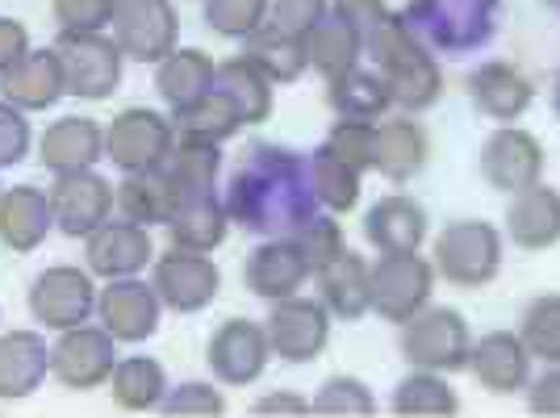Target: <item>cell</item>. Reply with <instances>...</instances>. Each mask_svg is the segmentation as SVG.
I'll use <instances>...</instances> for the list:
<instances>
[{"label": "cell", "mask_w": 560, "mask_h": 418, "mask_svg": "<svg viewBox=\"0 0 560 418\" xmlns=\"http://www.w3.org/2000/svg\"><path fill=\"white\" fill-rule=\"evenodd\" d=\"M222 201L231 213V227L256 239H289L323 209L310 185V160L280 142L243 147Z\"/></svg>", "instance_id": "cell-1"}, {"label": "cell", "mask_w": 560, "mask_h": 418, "mask_svg": "<svg viewBox=\"0 0 560 418\" xmlns=\"http://www.w3.org/2000/svg\"><path fill=\"white\" fill-rule=\"evenodd\" d=\"M401 18L435 55H472L490 47L502 25V0H406Z\"/></svg>", "instance_id": "cell-2"}, {"label": "cell", "mask_w": 560, "mask_h": 418, "mask_svg": "<svg viewBox=\"0 0 560 418\" xmlns=\"http://www.w3.org/2000/svg\"><path fill=\"white\" fill-rule=\"evenodd\" d=\"M502 259H506V234L481 218L447 222L431 247L435 272L456 289H481V285L498 280Z\"/></svg>", "instance_id": "cell-3"}, {"label": "cell", "mask_w": 560, "mask_h": 418, "mask_svg": "<svg viewBox=\"0 0 560 418\" xmlns=\"http://www.w3.org/2000/svg\"><path fill=\"white\" fill-rule=\"evenodd\" d=\"M397 348L410 369L431 372H460L468 369V351H472V330L465 314L452 305H422L419 314H410L397 330Z\"/></svg>", "instance_id": "cell-4"}, {"label": "cell", "mask_w": 560, "mask_h": 418, "mask_svg": "<svg viewBox=\"0 0 560 418\" xmlns=\"http://www.w3.org/2000/svg\"><path fill=\"white\" fill-rule=\"evenodd\" d=\"M435 264L422 252H376L369 264V285H373V314L385 323H406L410 314H419L435 293Z\"/></svg>", "instance_id": "cell-5"}, {"label": "cell", "mask_w": 560, "mask_h": 418, "mask_svg": "<svg viewBox=\"0 0 560 418\" xmlns=\"http://www.w3.org/2000/svg\"><path fill=\"white\" fill-rule=\"evenodd\" d=\"M55 50H59V63H63V80H68L71 96L105 101V96L117 93L126 55H121V47H117L114 38H105L101 30L96 34L63 30Z\"/></svg>", "instance_id": "cell-6"}, {"label": "cell", "mask_w": 560, "mask_h": 418, "mask_svg": "<svg viewBox=\"0 0 560 418\" xmlns=\"http://www.w3.org/2000/svg\"><path fill=\"white\" fill-rule=\"evenodd\" d=\"M151 285H155V293L167 310L201 314L222 293V268L210 259V252L167 247L164 256L151 259Z\"/></svg>", "instance_id": "cell-7"}, {"label": "cell", "mask_w": 560, "mask_h": 418, "mask_svg": "<svg viewBox=\"0 0 560 418\" xmlns=\"http://www.w3.org/2000/svg\"><path fill=\"white\" fill-rule=\"evenodd\" d=\"M96 293L101 289L93 285L89 268L55 264L47 272H38L30 285V314L47 330H71L96 314Z\"/></svg>", "instance_id": "cell-8"}, {"label": "cell", "mask_w": 560, "mask_h": 418, "mask_svg": "<svg viewBox=\"0 0 560 418\" xmlns=\"http://www.w3.org/2000/svg\"><path fill=\"white\" fill-rule=\"evenodd\" d=\"M268 344L280 364H305V360H318L330 344V310L323 305V298H280L272 302L268 314Z\"/></svg>", "instance_id": "cell-9"}, {"label": "cell", "mask_w": 560, "mask_h": 418, "mask_svg": "<svg viewBox=\"0 0 560 418\" xmlns=\"http://www.w3.org/2000/svg\"><path fill=\"white\" fill-rule=\"evenodd\" d=\"M172 147H176V126H172V117L155 114V109H121L105 126V155L121 172L164 167Z\"/></svg>", "instance_id": "cell-10"}, {"label": "cell", "mask_w": 560, "mask_h": 418, "mask_svg": "<svg viewBox=\"0 0 560 418\" xmlns=\"http://www.w3.org/2000/svg\"><path fill=\"white\" fill-rule=\"evenodd\" d=\"M117 339L105 326H71L59 330V344L50 348V376L68 390H96L117 369Z\"/></svg>", "instance_id": "cell-11"}, {"label": "cell", "mask_w": 560, "mask_h": 418, "mask_svg": "<svg viewBox=\"0 0 560 418\" xmlns=\"http://www.w3.org/2000/svg\"><path fill=\"white\" fill-rule=\"evenodd\" d=\"M481 176H486V185L506 197L539 185L544 181V142L532 130L502 121L498 130H490V139L481 142Z\"/></svg>", "instance_id": "cell-12"}, {"label": "cell", "mask_w": 560, "mask_h": 418, "mask_svg": "<svg viewBox=\"0 0 560 418\" xmlns=\"http://www.w3.org/2000/svg\"><path fill=\"white\" fill-rule=\"evenodd\" d=\"M109 25L121 55L139 63H160L167 50H176V38H180L172 0H117Z\"/></svg>", "instance_id": "cell-13"}, {"label": "cell", "mask_w": 560, "mask_h": 418, "mask_svg": "<svg viewBox=\"0 0 560 418\" xmlns=\"http://www.w3.org/2000/svg\"><path fill=\"white\" fill-rule=\"evenodd\" d=\"M96 314H101V326L114 335L117 344H142L160 330L164 302H160L151 280L117 277L105 280V289L96 293Z\"/></svg>", "instance_id": "cell-14"}, {"label": "cell", "mask_w": 560, "mask_h": 418, "mask_svg": "<svg viewBox=\"0 0 560 418\" xmlns=\"http://www.w3.org/2000/svg\"><path fill=\"white\" fill-rule=\"evenodd\" d=\"M50 209H55V227L68 239H89L101 222L114 218V185L93 167L59 172L50 185Z\"/></svg>", "instance_id": "cell-15"}, {"label": "cell", "mask_w": 560, "mask_h": 418, "mask_svg": "<svg viewBox=\"0 0 560 418\" xmlns=\"http://www.w3.org/2000/svg\"><path fill=\"white\" fill-rule=\"evenodd\" d=\"M272 360V344H268V330L252 318H226V323L213 330L210 348H206V364L222 385H252L264 376Z\"/></svg>", "instance_id": "cell-16"}, {"label": "cell", "mask_w": 560, "mask_h": 418, "mask_svg": "<svg viewBox=\"0 0 560 418\" xmlns=\"http://www.w3.org/2000/svg\"><path fill=\"white\" fill-rule=\"evenodd\" d=\"M468 372L490 394H523L532 372H536V356L527 351L518 330H486L481 339H472Z\"/></svg>", "instance_id": "cell-17"}, {"label": "cell", "mask_w": 560, "mask_h": 418, "mask_svg": "<svg viewBox=\"0 0 560 418\" xmlns=\"http://www.w3.org/2000/svg\"><path fill=\"white\" fill-rule=\"evenodd\" d=\"M84 259H89V272L101 280L139 277L142 268L155 259V243H151V231L139 222L109 218L84 239Z\"/></svg>", "instance_id": "cell-18"}, {"label": "cell", "mask_w": 560, "mask_h": 418, "mask_svg": "<svg viewBox=\"0 0 560 418\" xmlns=\"http://www.w3.org/2000/svg\"><path fill=\"white\" fill-rule=\"evenodd\" d=\"M468 101L490 121H518L536 101V84L527 80V71L506 59H481L468 71Z\"/></svg>", "instance_id": "cell-19"}, {"label": "cell", "mask_w": 560, "mask_h": 418, "mask_svg": "<svg viewBox=\"0 0 560 418\" xmlns=\"http://www.w3.org/2000/svg\"><path fill=\"white\" fill-rule=\"evenodd\" d=\"M63 93H68V80H63V63H59L55 47H30L13 68L0 76V96L9 105L25 109V114H43Z\"/></svg>", "instance_id": "cell-20"}, {"label": "cell", "mask_w": 560, "mask_h": 418, "mask_svg": "<svg viewBox=\"0 0 560 418\" xmlns=\"http://www.w3.org/2000/svg\"><path fill=\"white\" fill-rule=\"evenodd\" d=\"M167 239L172 247H188V252H218L231 234V213L222 193H185L172 197V213H167Z\"/></svg>", "instance_id": "cell-21"}, {"label": "cell", "mask_w": 560, "mask_h": 418, "mask_svg": "<svg viewBox=\"0 0 560 418\" xmlns=\"http://www.w3.org/2000/svg\"><path fill=\"white\" fill-rule=\"evenodd\" d=\"M314 277L305 256L298 252L293 239H264L256 252L243 264V285L247 293H256L264 302H280V298H293L302 293V285Z\"/></svg>", "instance_id": "cell-22"}, {"label": "cell", "mask_w": 560, "mask_h": 418, "mask_svg": "<svg viewBox=\"0 0 560 418\" xmlns=\"http://www.w3.org/2000/svg\"><path fill=\"white\" fill-rule=\"evenodd\" d=\"M431 160V139L415 114H394L376 121V155L373 172H381L389 185L415 181Z\"/></svg>", "instance_id": "cell-23"}, {"label": "cell", "mask_w": 560, "mask_h": 418, "mask_svg": "<svg viewBox=\"0 0 560 418\" xmlns=\"http://www.w3.org/2000/svg\"><path fill=\"white\" fill-rule=\"evenodd\" d=\"M506 239L518 252H548L560 243V188L532 185L506 206Z\"/></svg>", "instance_id": "cell-24"}, {"label": "cell", "mask_w": 560, "mask_h": 418, "mask_svg": "<svg viewBox=\"0 0 560 418\" xmlns=\"http://www.w3.org/2000/svg\"><path fill=\"white\" fill-rule=\"evenodd\" d=\"M427 234H431V218L406 193H389L364 213V239L376 252H419Z\"/></svg>", "instance_id": "cell-25"}, {"label": "cell", "mask_w": 560, "mask_h": 418, "mask_svg": "<svg viewBox=\"0 0 560 418\" xmlns=\"http://www.w3.org/2000/svg\"><path fill=\"white\" fill-rule=\"evenodd\" d=\"M385 76V84H389V96H394V109L401 114H427L440 93H444V71H440V59H435V50L410 47L406 55H397L389 59L385 68H376Z\"/></svg>", "instance_id": "cell-26"}, {"label": "cell", "mask_w": 560, "mask_h": 418, "mask_svg": "<svg viewBox=\"0 0 560 418\" xmlns=\"http://www.w3.org/2000/svg\"><path fill=\"white\" fill-rule=\"evenodd\" d=\"M55 231L50 193L34 185H13L0 193V243L9 252H34Z\"/></svg>", "instance_id": "cell-27"}, {"label": "cell", "mask_w": 560, "mask_h": 418, "mask_svg": "<svg viewBox=\"0 0 560 418\" xmlns=\"http://www.w3.org/2000/svg\"><path fill=\"white\" fill-rule=\"evenodd\" d=\"M318 289H323V305L330 310V318L355 323L364 314H373V285H369V259L360 252L343 247L339 256L323 264L318 272Z\"/></svg>", "instance_id": "cell-28"}, {"label": "cell", "mask_w": 560, "mask_h": 418, "mask_svg": "<svg viewBox=\"0 0 560 418\" xmlns=\"http://www.w3.org/2000/svg\"><path fill=\"white\" fill-rule=\"evenodd\" d=\"M101 155H105V126L93 121V117H80V114L59 117L55 126L43 130V139H38V160L55 176L59 172H75V167H93Z\"/></svg>", "instance_id": "cell-29"}, {"label": "cell", "mask_w": 560, "mask_h": 418, "mask_svg": "<svg viewBox=\"0 0 560 418\" xmlns=\"http://www.w3.org/2000/svg\"><path fill=\"white\" fill-rule=\"evenodd\" d=\"M50 372V348L38 330L0 335V397H30Z\"/></svg>", "instance_id": "cell-30"}, {"label": "cell", "mask_w": 560, "mask_h": 418, "mask_svg": "<svg viewBox=\"0 0 560 418\" xmlns=\"http://www.w3.org/2000/svg\"><path fill=\"white\" fill-rule=\"evenodd\" d=\"M213 76H218V63L206 50L176 47L155 63V93L167 101V109H185L210 93Z\"/></svg>", "instance_id": "cell-31"}, {"label": "cell", "mask_w": 560, "mask_h": 418, "mask_svg": "<svg viewBox=\"0 0 560 418\" xmlns=\"http://www.w3.org/2000/svg\"><path fill=\"white\" fill-rule=\"evenodd\" d=\"M243 59H252L272 84H293L310 71V59H305V38L280 30V25L264 22L259 30H252L243 38Z\"/></svg>", "instance_id": "cell-32"}, {"label": "cell", "mask_w": 560, "mask_h": 418, "mask_svg": "<svg viewBox=\"0 0 560 418\" xmlns=\"http://www.w3.org/2000/svg\"><path fill=\"white\" fill-rule=\"evenodd\" d=\"M213 89L231 101L243 126H259V121H268V114H272V80L252 59H243V55L218 63Z\"/></svg>", "instance_id": "cell-33"}, {"label": "cell", "mask_w": 560, "mask_h": 418, "mask_svg": "<svg viewBox=\"0 0 560 418\" xmlns=\"http://www.w3.org/2000/svg\"><path fill=\"white\" fill-rule=\"evenodd\" d=\"M327 105L335 109V117H360V121H381L394 109V96L381 71L351 68L343 76L327 80Z\"/></svg>", "instance_id": "cell-34"}, {"label": "cell", "mask_w": 560, "mask_h": 418, "mask_svg": "<svg viewBox=\"0 0 560 418\" xmlns=\"http://www.w3.org/2000/svg\"><path fill=\"white\" fill-rule=\"evenodd\" d=\"M389 410L401 418H447L460 410V397L452 390L447 372L410 369V376H401L394 385Z\"/></svg>", "instance_id": "cell-35"}, {"label": "cell", "mask_w": 560, "mask_h": 418, "mask_svg": "<svg viewBox=\"0 0 560 418\" xmlns=\"http://www.w3.org/2000/svg\"><path fill=\"white\" fill-rule=\"evenodd\" d=\"M305 59H310V68L318 71L323 80H335V76H343V71L360 68V59H364V38H360L348 22H339L335 13H327L323 22L305 34Z\"/></svg>", "instance_id": "cell-36"}, {"label": "cell", "mask_w": 560, "mask_h": 418, "mask_svg": "<svg viewBox=\"0 0 560 418\" xmlns=\"http://www.w3.org/2000/svg\"><path fill=\"white\" fill-rule=\"evenodd\" d=\"M164 176L172 185V197L210 193V188H218V176H222V147L218 142L176 139V147L164 160Z\"/></svg>", "instance_id": "cell-37"}, {"label": "cell", "mask_w": 560, "mask_h": 418, "mask_svg": "<svg viewBox=\"0 0 560 418\" xmlns=\"http://www.w3.org/2000/svg\"><path fill=\"white\" fill-rule=\"evenodd\" d=\"M114 206L121 218L139 222V227H164L172 213V185H167L164 167L151 172H126V181L114 188Z\"/></svg>", "instance_id": "cell-38"}, {"label": "cell", "mask_w": 560, "mask_h": 418, "mask_svg": "<svg viewBox=\"0 0 560 418\" xmlns=\"http://www.w3.org/2000/svg\"><path fill=\"white\" fill-rule=\"evenodd\" d=\"M109 385H114L117 406H121V410H135V415L160 410L164 394L172 390L164 364H160L155 356H121L114 376H109Z\"/></svg>", "instance_id": "cell-39"}, {"label": "cell", "mask_w": 560, "mask_h": 418, "mask_svg": "<svg viewBox=\"0 0 560 418\" xmlns=\"http://www.w3.org/2000/svg\"><path fill=\"white\" fill-rule=\"evenodd\" d=\"M172 126H176V139H197V142H222L238 135V114H234V105L226 96L210 89V93L201 96V101H192L185 109H172Z\"/></svg>", "instance_id": "cell-40"}, {"label": "cell", "mask_w": 560, "mask_h": 418, "mask_svg": "<svg viewBox=\"0 0 560 418\" xmlns=\"http://www.w3.org/2000/svg\"><path fill=\"white\" fill-rule=\"evenodd\" d=\"M310 160V185H314V197L318 206L330 209V213H348V209L360 206V193H364V172L348 167L343 160H335L327 147H318Z\"/></svg>", "instance_id": "cell-41"}, {"label": "cell", "mask_w": 560, "mask_h": 418, "mask_svg": "<svg viewBox=\"0 0 560 418\" xmlns=\"http://www.w3.org/2000/svg\"><path fill=\"white\" fill-rule=\"evenodd\" d=\"M518 335L527 351L544 364H560V293H539L523 305Z\"/></svg>", "instance_id": "cell-42"}, {"label": "cell", "mask_w": 560, "mask_h": 418, "mask_svg": "<svg viewBox=\"0 0 560 418\" xmlns=\"http://www.w3.org/2000/svg\"><path fill=\"white\" fill-rule=\"evenodd\" d=\"M314 415L323 418H369L376 415L373 390L360 376H327L314 394Z\"/></svg>", "instance_id": "cell-43"}, {"label": "cell", "mask_w": 560, "mask_h": 418, "mask_svg": "<svg viewBox=\"0 0 560 418\" xmlns=\"http://www.w3.org/2000/svg\"><path fill=\"white\" fill-rule=\"evenodd\" d=\"M327 147L335 160H343L355 172H373V155H376V121H360V117H339L330 126Z\"/></svg>", "instance_id": "cell-44"}, {"label": "cell", "mask_w": 560, "mask_h": 418, "mask_svg": "<svg viewBox=\"0 0 560 418\" xmlns=\"http://www.w3.org/2000/svg\"><path fill=\"white\" fill-rule=\"evenodd\" d=\"M289 239L298 243V252L305 256L310 272H318L323 264H330V259L348 247V243H343V227H339V218H335L330 209H327V213L318 209V213H314L310 222H302V227L289 234Z\"/></svg>", "instance_id": "cell-45"}, {"label": "cell", "mask_w": 560, "mask_h": 418, "mask_svg": "<svg viewBox=\"0 0 560 418\" xmlns=\"http://www.w3.org/2000/svg\"><path fill=\"white\" fill-rule=\"evenodd\" d=\"M272 0H206V25L222 38H247L268 22Z\"/></svg>", "instance_id": "cell-46"}, {"label": "cell", "mask_w": 560, "mask_h": 418, "mask_svg": "<svg viewBox=\"0 0 560 418\" xmlns=\"http://www.w3.org/2000/svg\"><path fill=\"white\" fill-rule=\"evenodd\" d=\"M160 410L172 418H213L226 410V397L218 394L213 381H180L176 390H167Z\"/></svg>", "instance_id": "cell-47"}, {"label": "cell", "mask_w": 560, "mask_h": 418, "mask_svg": "<svg viewBox=\"0 0 560 418\" xmlns=\"http://www.w3.org/2000/svg\"><path fill=\"white\" fill-rule=\"evenodd\" d=\"M59 30H80V34H96L114 22L117 0H50Z\"/></svg>", "instance_id": "cell-48"}, {"label": "cell", "mask_w": 560, "mask_h": 418, "mask_svg": "<svg viewBox=\"0 0 560 418\" xmlns=\"http://www.w3.org/2000/svg\"><path fill=\"white\" fill-rule=\"evenodd\" d=\"M327 13H330V0H272L268 4V22L289 30V34H298V38H305Z\"/></svg>", "instance_id": "cell-49"}, {"label": "cell", "mask_w": 560, "mask_h": 418, "mask_svg": "<svg viewBox=\"0 0 560 418\" xmlns=\"http://www.w3.org/2000/svg\"><path fill=\"white\" fill-rule=\"evenodd\" d=\"M25 151H30V121H25V109L9 105V101L0 96V167L22 163Z\"/></svg>", "instance_id": "cell-50"}, {"label": "cell", "mask_w": 560, "mask_h": 418, "mask_svg": "<svg viewBox=\"0 0 560 418\" xmlns=\"http://www.w3.org/2000/svg\"><path fill=\"white\" fill-rule=\"evenodd\" d=\"M523 397L536 418H560V364H544V372H532Z\"/></svg>", "instance_id": "cell-51"}, {"label": "cell", "mask_w": 560, "mask_h": 418, "mask_svg": "<svg viewBox=\"0 0 560 418\" xmlns=\"http://www.w3.org/2000/svg\"><path fill=\"white\" fill-rule=\"evenodd\" d=\"M330 13H335L339 22H348L360 38H369L373 25L389 13V4H385V0H330Z\"/></svg>", "instance_id": "cell-52"}, {"label": "cell", "mask_w": 560, "mask_h": 418, "mask_svg": "<svg viewBox=\"0 0 560 418\" xmlns=\"http://www.w3.org/2000/svg\"><path fill=\"white\" fill-rule=\"evenodd\" d=\"M252 415L256 418H305L314 415V402H305L302 394H293V390H272V394H264L252 406Z\"/></svg>", "instance_id": "cell-53"}, {"label": "cell", "mask_w": 560, "mask_h": 418, "mask_svg": "<svg viewBox=\"0 0 560 418\" xmlns=\"http://www.w3.org/2000/svg\"><path fill=\"white\" fill-rule=\"evenodd\" d=\"M25 50H30V34H25V25L13 22V18H0V76L13 68Z\"/></svg>", "instance_id": "cell-54"}, {"label": "cell", "mask_w": 560, "mask_h": 418, "mask_svg": "<svg viewBox=\"0 0 560 418\" xmlns=\"http://www.w3.org/2000/svg\"><path fill=\"white\" fill-rule=\"evenodd\" d=\"M552 109H557V117H560V71H557V80H552Z\"/></svg>", "instance_id": "cell-55"}, {"label": "cell", "mask_w": 560, "mask_h": 418, "mask_svg": "<svg viewBox=\"0 0 560 418\" xmlns=\"http://www.w3.org/2000/svg\"><path fill=\"white\" fill-rule=\"evenodd\" d=\"M544 4H548V9H552V13L560 18V0H544Z\"/></svg>", "instance_id": "cell-56"}, {"label": "cell", "mask_w": 560, "mask_h": 418, "mask_svg": "<svg viewBox=\"0 0 560 418\" xmlns=\"http://www.w3.org/2000/svg\"><path fill=\"white\" fill-rule=\"evenodd\" d=\"M0 193H4V188H0Z\"/></svg>", "instance_id": "cell-57"}]
</instances>
